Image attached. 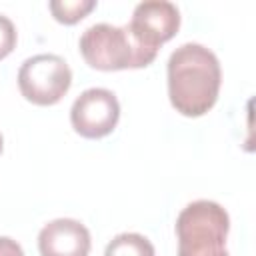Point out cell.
<instances>
[{"mask_svg":"<svg viewBox=\"0 0 256 256\" xmlns=\"http://www.w3.org/2000/svg\"><path fill=\"white\" fill-rule=\"evenodd\" d=\"M220 84V62L210 48L186 42L170 54L168 96L176 112L190 118L206 114L218 100Z\"/></svg>","mask_w":256,"mask_h":256,"instance_id":"6da1fadb","label":"cell"},{"mask_svg":"<svg viewBox=\"0 0 256 256\" xmlns=\"http://www.w3.org/2000/svg\"><path fill=\"white\" fill-rule=\"evenodd\" d=\"M80 54L90 68L96 70H124L144 68L152 64L158 50L144 46L130 26H112L108 22L92 24L84 30L78 42Z\"/></svg>","mask_w":256,"mask_h":256,"instance_id":"7a4b0ae2","label":"cell"},{"mask_svg":"<svg viewBox=\"0 0 256 256\" xmlns=\"http://www.w3.org/2000/svg\"><path fill=\"white\" fill-rule=\"evenodd\" d=\"M228 212L212 200H194L176 218L178 256H228Z\"/></svg>","mask_w":256,"mask_h":256,"instance_id":"3957f363","label":"cell"},{"mask_svg":"<svg viewBox=\"0 0 256 256\" xmlns=\"http://www.w3.org/2000/svg\"><path fill=\"white\" fill-rule=\"evenodd\" d=\"M72 84V70L58 54H34L18 70L22 96L38 106H52L64 98Z\"/></svg>","mask_w":256,"mask_h":256,"instance_id":"277c9868","label":"cell"},{"mask_svg":"<svg viewBox=\"0 0 256 256\" xmlns=\"http://www.w3.org/2000/svg\"><path fill=\"white\" fill-rule=\"evenodd\" d=\"M120 118V104L112 90L108 88H88L84 90L70 108L72 128L84 138L108 136Z\"/></svg>","mask_w":256,"mask_h":256,"instance_id":"5b68a950","label":"cell"},{"mask_svg":"<svg viewBox=\"0 0 256 256\" xmlns=\"http://www.w3.org/2000/svg\"><path fill=\"white\" fill-rule=\"evenodd\" d=\"M128 26L144 46L158 50L178 32L180 10L168 0H146L136 4Z\"/></svg>","mask_w":256,"mask_h":256,"instance_id":"8992f818","label":"cell"},{"mask_svg":"<svg viewBox=\"0 0 256 256\" xmlns=\"http://www.w3.org/2000/svg\"><path fill=\"white\" fill-rule=\"evenodd\" d=\"M90 232L74 218H56L38 234L40 256H88Z\"/></svg>","mask_w":256,"mask_h":256,"instance_id":"52a82bcc","label":"cell"},{"mask_svg":"<svg viewBox=\"0 0 256 256\" xmlns=\"http://www.w3.org/2000/svg\"><path fill=\"white\" fill-rule=\"evenodd\" d=\"M104 256H156V252L146 236L138 232H122L108 242Z\"/></svg>","mask_w":256,"mask_h":256,"instance_id":"ba28073f","label":"cell"},{"mask_svg":"<svg viewBox=\"0 0 256 256\" xmlns=\"http://www.w3.org/2000/svg\"><path fill=\"white\" fill-rule=\"evenodd\" d=\"M96 0H52L48 4L52 16L62 24H76L90 10H94Z\"/></svg>","mask_w":256,"mask_h":256,"instance_id":"9c48e42d","label":"cell"},{"mask_svg":"<svg viewBox=\"0 0 256 256\" xmlns=\"http://www.w3.org/2000/svg\"><path fill=\"white\" fill-rule=\"evenodd\" d=\"M16 40H18V34H16L14 22L8 16L0 14V60L6 58L14 50Z\"/></svg>","mask_w":256,"mask_h":256,"instance_id":"30bf717a","label":"cell"},{"mask_svg":"<svg viewBox=\"0 0 256 256\" xmlns=\"http://www.w3.org/2000/svg\"><path fill=\"white\" fill-rule=\"evenodd\" d=\"M0 256H24V250L16 240L0 236Z\"/></svg>","mask_w":256,"mask_h":256,"instance_id":"8fae6325","label":"cell"},{"mask_svg":"<svg viewBox=\"0 0 256 256\" xmlns=\"http://www.w3.org/2000/svg\"><path fill=\"white\" fill-rule=\"evenodd\" d=\"M2 148H4V138H2V134H0V154H2Z\"/></svg>","mask_w":256,"mask_h":256,"instance_id":"7c38bea8","label":"cell"}]
</instances>
